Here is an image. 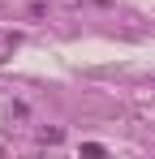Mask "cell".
<instances>
[{
  "mask_svg": "<svg viewBox=\"0 0 155 159\" xmlns=\"http://www.w3.org/2000/svg\"><path fill=\"white\" fill-rule=\"evenodd\" d=\"M39 142H43V146H56V142H60V129H43V133H39Z\"/></svg>",
  "mask_w": 155,
  "mask_h": 159,
  "instance_id": "6da1fadb",
  "label": "cell"
}]
</instances>
